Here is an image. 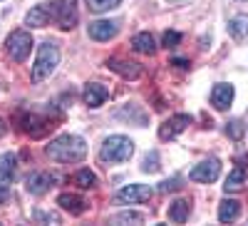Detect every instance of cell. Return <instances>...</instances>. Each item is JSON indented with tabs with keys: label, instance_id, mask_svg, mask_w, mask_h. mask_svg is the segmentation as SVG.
<instances>
[{
	"label": "cell",
	"instance_id": "10",
	"mask_svg": "<svg viewBox=\"0 0 248 226\" xmlns=\"http://www.w3.org/2000/svg\"><path fill=\"white\" fill-rule=\"evenodd\" d=\"M117 32H119V25L112 23V20H94L87 28V35L92 40H97V43H107V40H112Z\"/></svg>",
	"mask_w": 248,
	"mask_h": 226
},
{
	"label": "cell",
	"instance_id": "31",
	"mask_svg": "<svg viewBox=\"0 0 248 226\" xmlns=\"http://www.w3.org/2000/svg\"><path fill=\"white\" fill-rule=\"evenodd\" d=\"M8 132V125H5V119H0V137H3Z\"/></svg>",
	"mask_w": 248,
	"mask_h": 226
},
{
	"label": "cell",
	"instance_id": "26",
	"mask_svg": "<svg viewBox=\"0 0 248 226\" xmlns=\"http://www.w3.org/2000/svg\"><path fill=\"white\" fill-rule=\"evenodd\" d=\"M114 221H117V224H141L144 216L137 214V211H122V214L114 216Z\"/></svg>",
	"mask_w": 248,
	"mask_h": 226
},
{
	"label": "cell",
	"instance_id": "27",
	"mask_svg": "<svg viewBox=\"0 0 248 226\" xmlns=\"http://www.w3.org/2000/svg\"><path fill=\"white\" fill-rule=\"evenodd\" d=\"M161 43H164V48H176V45L181 43V35H179L176 30H167V32H164Z\"/></svg>",
	"mask_w": 248,
	"mask_h": 226
},
{
	"label": "cell",
	"instance_id": "19",
	"mask_svg": "<svg viewBox=\"0 0 248 226\" xmlns=\"http://www.w3.org/2000/svg\"><path fill=\"white\" fill-rule=\"evenodd\" d=\"M25 23H28L30 28H45V25H50L47 5H35V8L25 15Z\"/></svg>",
	"mask_w": 248,
	"mask_h": 226
},
{
	"label": "cell",
	"instance_id": "11",
	"mask_svg": "<svg viewBox=\"0 0 248 226\" xmlns=\"http://www.w3.org/2000/svg\"><path fill=\"white\" fill-rule=\"evenodd\" d=\"M233 97H236L233 85H229V82H218V85H214V90H211V105L216 110H229Z\"/></svg>",
	"mask_w": 248,
	"mask_h": 226
},
{
	"label": "cell",
	"instance_id": "15",
	"mask_svg": "<svg viewBox=\"0 0 248 226\" xmlns=\"http://www.w3.org/2000/svg\"><path fill=\"white\" fill-rule=\"evenodd\" d=\"M57 204L65 211H70L72 216H79V214L87 211V201L82 199V196H77V194H60L57 196Z\"/></svg>",
	"mask_w": 248,
	"mask_h": 226
},
{
	"label": "cell",
	"instance_id": "20",
	"mask_svg": "<svg viewBox=\"0 0 248 226\" xmlns=\"http://www.w3.org/2000/svg\"><path fill=\"white\" fill-rule=\"evenodd\" d=\"M189 214H191V204L186 199H179V201H174L169 207V219L174 224H184L186 219H189Z\"/></svg>",
	"mask_w": 248,
	"mask_h": 226
},
{
	"label": "cell",
	"instance_id": "9",
	"mask_svg": "<svg viewBox=\"0 0 248 226\" xmlns=\"http://www.w3.org/2000/svg\"><path fill=\"white\" fill-rule=\"evenodd\" d=\"M50 187H55V174L50 172H32L25 181V189L35 196H43L45 192H50Z\"/></svg>",
	"mask_w": 248,
	"mask_h": 226
},
{
	"label": "cell",
	"instance_id": "5",
	"mask_svg": "<svg viewBox=\"0 0 248 226\" xmlns=\"http://www.w3.org/2000/svg\"><path fill=\"white\" fill-rule=\"evenodd\" d=\"M5 50H8V55L15 60V63H23V60L30 55V50H32V35L28 30L10 32V37L5 40Z\"/></svg>",
	"mask_w": 248,
	"mask_h": 226
},
{
	"label": "cell",
	"instance_id": "14",
	"mask_svg": "<svg viewBox=\"0 0 248 226\" xmlns=\"http://www.w3.org/2000/svg\"><path fill=\"white\" fill-rule=\"evenodd\" d=\"M15 169H17V157L13 152L0 154V189H5L15 179Z\"/></svg>",
	"mask_w": 248,
	"mask_h": 226
},
{
	"label": "cell",
	"instance_id": "8",
	"mask_svg": "<svg viewBox=\"0 0 248 226\" xmlns=\"http://www.w3.org/2000/svg\"><path fill=\"white\" fill-rule=\"evenodd\" d=\"M107 67L112 72H117L124 80H139L141 77V65L134 63V60H119V57H109L107 60Z\"/></svg>",
	"mask_w": 248,
	"mask_h": 226
},
{
	"label": "cell",
	"instance_id": "22",
	"mask_svg": "<svg viewBox=\"0 0 248 226\" xmlns=\"http://www.w3.org/2000/svg\"><path fill=\"white\" fill-rule=\"evenodd\" d=\"M72 181L77 184L79 189H92L94 184H97V174H94V172H90V169H79V172L72 177Z\"/></svg>",
	"mask_w": 248,
	"mask_h": 226
},
{
	"label": "cell",
	"instance_id": "7",
	"mask_svg": "<svg viewBox=\"0 0 248 226\" xmlns=\"http://www.w3.org/2000/svg\"><path fill=\"white\" fill-rule=\"evenodd\" d=\"M154 194L152 187H147V184H129V187H124L117 192V201L122 204H144L149 201Z\"/></svg>",
	"mask_w": 248,
	"mask_h": 226
},
{
	"label": "cell",
	"instance_id": "12",
	"mask_svg": "<svg viewBox=\"0 0 248 226\" xmlns=\"http://www.w3.org/2000/svg\"><path fill=\"white\" fill-rule=\"evenodd\" d=\"M189 125H191V117H189V114H176V117H171L169 122H164V125L159 127V137H161V139H174V137H179Z\"/></svg>",
	"mask_w": 248,
	"mask_h": 226
},
{
	"label": "cell",
	"instance_id": "1",
	"mask_svg": "<svg viewBox=\"0 0 248 226\" xmlns=\"http://www.w3.org/2000/svg\"><path fill=\"white\" fill-rule=\"evenodd\" d=\"M45 154L60 164H77L87 157V145L77 134H60L45 147Z\"/></svg>",
	"mask_w": 248,
	"mask_h": 226
},
{
	"label": "cell",
	"instance_id": "24",
	"mask_svg": "<svg viewBox=\"0 0 248 226\" xmlns=\"http://www.w3.org/2000/svg\"><path fill=\"white\" fill-rule=\"evenodd\" d=\"M159 167H161V164H159V152H152V154H147V157H144V164H141V172H159Z\"/></svg>",
	"mask_w": 248,
	"mask_h": 226
},
{
	"label": "cell",
	"instance_id": "25",
	"mask_svg": "<svg viewBox=\"0 0 248 226\" xmlns=\"http://www.w3.org/2000/svg\"><path fill=\"white\" fill-rule=\"evenodd\" d=\"M243 129H246V127H243L241 119H231L229 125H226V134H229L231 139H241V137H243Z\"/></svg>",
	"mask_w": 248,
	"mask_h": 226
},
{
	"label": "cell",
	"instance_id": "17",
	"mask_svg": "<svg viewBox=\"0 0 248 226\" xmlns=\"http://www.w3.org/2000/svg\"><path fill=\"white\" fill-rule=\"evenodd\" d=\"M132 48L139 52V55H154L156 52V43L149 32H137L132 37Z\"/></svg>",
	"mask_w": 248,
	"mask_h": 226
},
{
	"label": "cell",
	"instance_id": "29",
	"mask_svg": "<svg viewBox=\"0 0 248 226\" xmlns=\"http://www.w3.org/2000/svg\"><path fill=\"white\" fill-rule=\"evenodd\" d=\"M179 181H181L179 177H174V179H167V181H161V184H159V192H174V189H179V187H181Z\"/></svg>",
	"mask_w": 248,
	"mask_h": 226
},
{
	"label": "cell",
	"instance_id": "32",
	"mask_svg": "<svg viewBox=\"0 0 248 226\" xmlns=\"http://www.w3.org/2000/svg\"><path fill=\"white\" fill-rule=\"evenodd\" d=\"M236 3H246V0H236Z\"/></svg>",
	"mask_w": 248,
	"mask_h": 226
},
{
	"label": "cell",
	"instance_id": "4",
	"mask_svg": "<svg viewBox=\"0 0 248 226\" xmlns=\"http://www.w3.org/2000/svg\"><path fill=\"white\" fill-rule=\"evenodd\" d=\"M47 13H50V23H55L62 30H72L79 20V10H77V0H52L45 3Z\"/></svg>",
	"mask_w": 248,
	"mask_h": 226
},
{
	"label": "cell",
	"instance_id": "2",
	"mask_svg": "<svg viewBox=\"0 0 248 226\" xmlns=\"http://www.w3.org/2000/svg\"><path fill=\"white\" fill-rule=\"evenodd\" d=\"M134 154V142L124 134H112L105 139V145L99 149V159L105 164H122L129 161Z\"/></svg>",
	"mask_w": 248,
	"mask_h": 226
},
{
	"label": "cell",
	"instance_id": "23",
	"mask_svg": "<svg viewBox=\"0 0 248 226\" xmlns=\"http://www.w3.org/2000/svg\"><path fill=\"white\" fill-rule=\"evenodd\" d=\"M122 5V0H87V8L92 13H107Z\"/></svg>",
	"mask_w": 248,
	"mask_h": 226
},
{
	"label": "cell",
	"instance_id": "21",
	"mask_svg": "<svg viewBox=\"0 0 248 226\" xmlns=\"http://www.w3.org/2000/svg\"><path fill=\"white\" fill-rule=\"evenodd\" d=\"M229 32H231V37L233 40H246L248 37V17L246 15H236V17H231L229 20Z\"/></svg>",
	"mask_w": 248,
	"mask_h": 226
},
{
	"label": "cell",
	"instance_id": "30",
	"mask_svg": "<svg viewBox=\"0 0 248 226\" xmlns=\"http://www.w3.org/2000/svg\"><path fill=\"white\" fill-rule=\"evenodd\" d=\"M171 65H176V67H181V70H184V67H189V60H184V57H174V60H171Z\"/></svg>",
	"mask_w": 248,
	"mask_h": 226
},
{
	"label": "cell",
	"instance_id": "13",
	"mask_svg": "<svg viewBox=\"0 0 248 226\" xmlns=\"http://www.w3.org/2000/svg\"><path fill=\"white\" fill-rule=\"evenodd\" d=\"M109 97V90L105 85H99V82H90V85L85 87V92H82V99H85V105L97 110L105 105V99Z\"/></svg>",
	"mask_w": 248,
	"mask_h": 226
},
{
	"label": "cell",
	"instance_id": "16",
	"mask_svg": "<svg viewBox=\"0 0 248 226\" xmlns=\"http://www.w3.org/2000/svg\"><path fill=\"white\" fill-rule=\"evenodd\" d=\"M241 216V201L236 199H223L221 207H218V221L221 224H231Z\"/></svg>",
	"mask_w": 248,
	"mask_h": 226
},
{
	"label": "cell",
	"instance_id": "3",
	"mask_svg": "<svg viewBox=\"0 0 248 226\" xmlns=\"http://www.w3.org/2000/svg\"><path fill=\"white\" fill-rule=\"evenodd\" d=\"M60 65V48L55 43H43L37 50V57H35V65H32V82H43L47 80L55 67Z\"/></svg>",
	"mask_w": 248,
	"mask_h": 226
},
{
	"label": "cell",
	"instance_id": "6",
	"mask_svg": "<svg viewBox=\"0 0 248 226\" xmlns=\"http://www.w3.org/2000/svg\"><path fill=\"white\" fill-rule=\"evenodd\" d=\"M221 177V161L216 157H209V159H203L201 164H196V167L191 169L189 179L191 181H199V184H211Z\"/></svg>",
	"mask_w": 248,
	"mask_h": 226
},
{
	"label": "cell",
	"instance_id": "18",
	"mask_svg": "<svg viewBox=\"0 0 248 226\" xmlns=\"http://www.w3.org/2000/svg\"><path fill=\"white\" fill-rule=\"evenodd\" d=\"M246 179H248V167H246V164H241V167H236V169L229 172L223 189H226V192H236V189L243 187V181H246Z\"/></svg>",
	"mask_w": 248,
	"mask_h": 226
},
{
	"label": "cell",
	"instance_id": "28",
	"mask_svg": "<svg viewBox=\"0 0 248 226\" xmlns=\"http://www.w3.org/2000/svg\"><path fill=\"white\" fill-rule=\"evenodd\" d=\"M35 219H37V221H45V224H60V216H57L55 211H37Z\"/></svg>",
	"mask_w": 248,
	"mask_h": 226
}]
</instances>
